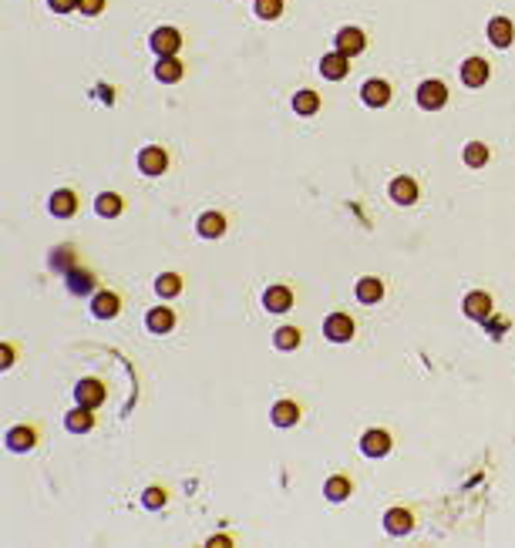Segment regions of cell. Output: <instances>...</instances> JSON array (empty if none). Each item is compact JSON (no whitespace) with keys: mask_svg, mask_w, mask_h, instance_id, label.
<instances>
[{"mask_svg":"<svg viewBox=\"0 0 515 548\" xmlns=\"http://www.w3.org/2000/svg\"><path fill=\"white\" fill-rule=\"evenodd\" d=\"M445 102H448V88H445L441 81H425V84L418 88V104L428 108V111H438Z\"/></svg>","mask_w":515,"mask_h":548,"instance_id":"3","label":"cell"},{"mask_svg":"<svg viewBox=\"0 0 515 548\" xmlns=\"http://www.w3.org/2000/svg\"><path fill=\"white\" fill-rule=\"evenodd\" d=\"M273 344L280 346V350H296V346H300V330H293V327H283V330H276Z\"/></svg>","mask_w":515,"mask_h":548,"instance_id":"29","label":"cell"},{"mask_svg":"<svg viewBox=\"0 0 515 548\" xmlns=\"http://www.w3.org/2000/svg\"><path fill=\"white\" fill-rule=\"evenodd\" d=\"M361 98H364V104H371V108H384V104L391 102V88H387V81L371 77V81H364Z\"/></svg>","mask_w":515,"mask_h":548,"instance_id":"8","label":"cell"},{"mask_svg":"<svg viewBox=\"0 0 515 548\" xmlns=\"http://www.w3.org/2000/svg\"><path fill=\"white\" fill-rule=\"evenodd\" d=\"M323 336L334 340V344H347L350 336H354V319L347 313H330L327 323H323Z\"/></svg>","mask_w":515,"mask_h":548,"instance_id":"2","label":"cell"},{"mask_svg":"<svg viewBox=\"0 0 515 548\" xmlns=\"http://www.w3.org/2000/svg\"><path fill=\"white\" fill-rule=\"evenodd\" d=\"M155 290H158L162 296H175L182 290V280L175 276V273H166V276H158V280H155Z\"/></svg>","mask_w":515,"mask_h":548,"instance_id":"30","label":"cell"},{"mask_svg":"<svg viewBox=\"0 0 515 548\" xmlns=\"http://www.w3.org/2000/svg\"><path fill=\"white\" fill-rule=\"evenodd\" d=\"M118 296L112 293V290H102V293L91 300V309H94V317L98 319H112V317H118Z\"/></svg>","mask_w":515,"mask_h":548,"instance_id":"15","label":"cell"},{"mask_svg":"<svg viewBox=\"0 0 515 548\" xmlns=\"http://www.w3.org/2000/svg\"><path fill=\"white\" fill-rule=\"evenodd\" d=\"M256 13L263 21H273L283 13V0H256Z\"/></svg>","mask_w":515,"mask_h":548,"instance_id":"31","label":"cell"},{"mask_svg":"<svg viewBox=\"0 0 515 548\" xmlns=\"http://www.w3.org/2000/svg\"><path fill=\"white\" fill-rule=\"evenodd\" d=\"M300 421V407H296L293 400H280L276 407H273V424L276 427H293Z\"/></svg>","mask_w":515,"mask_h":548,"instance_id":"20","label":"cell"},{"mask_svg":"<svg viewBox=\"0 0 515 548\" xmlns=\"http://www.w3.org/2000/svg\"><path fill=\"white\" fill-rule=\"evenodd\" d=\"M263 306H266L270 313H286V309L293 306V290H286V286H270V290L263 293Z\"/></svg>","mask_w":515,"mask_h":548,"instance_id":"10","label":"cell"},{"mask_svg":"<svg viewBox=\"0 0 515 548\" xmlns=\"http://www.w3.org/2000/svg\"><path fill=\"white\" fill-rule=\"evenodd\" d=\"M145 323H148V330L152 333H168L172 327H175V317H172V309H152Z\"/></svg>","mask_w":515,"mask_h":548,"instance_id":"25","label":"cell"},{"mask_svg":"<svg viewBox=\"0 0 515 548\" xmlns=\"http://www.w3.org/2000/svg\"><path fill=\"white\" fill-rule=\"evenodd\" d=\"M411 511H404V508H391L384 515V528H387V535H408L411 532Z\"/></svg>","mask_w":515,"mask_h":548,"instance_id":"14","label":"cell"},{"mask_svg":"<svg viewBox=\"0 0 515 548\" xmlns=\"http://www.w3.org/2000/svg\"><path fill=\"white\" fill-rule=\"evenodd\" d=\"M384 296V286H381V280H374V276H364L361 283H357V300L361 303H377Z\"/></svg>","mask_w":515,"mask_h":548,"instance_id":"22","label":"cell"},{"mask_svg":"<svg viewBox=\"0 0 515 548\" xmlns=\"http://www.w3.org/2000/svg\"><path fill=\"white\" fill-rule=\"evenodd\" d=\"M94 209H98V216H104V219H115L118 212H121V199H118L115 192H104L102 199L94 202Z\"/></svg>","mask_w":515,"mask_h":548,"instance_id":"28","label":"cell"},{"mask_svg":"<svg viewBox=\"0 0 515 548\" xmlns=\"http://www.w3.org/2000/svg\"><path fill=\"white\" fill-rule=\"evenodd\" d=\"M48 4H51L54 13H67V11H75L77 7V0H48Z\"/></svg>","mask_w":515,"mask_h":548,"instance_id":"34","label":"cell"},{"mask_svg":"<svg viewBox=\"0 0 515 548\" xmlns=\"http://www.w3.org/2000/svg\"><path fill=\"white\" fill-rule=\"evenodd\" d=\"M317 108H320V98H317L313 91H296L293 94V111L296 115H317Z\"/></svg>","mask_w":515,"mask_h":548,"instance_id":"24","label":"cell"},{"mask_svg":"<svg viewBox=\"0 0 515 548\" xmlns=\"http://www.w3.org/2000/svg\"><path fill=\"white\" fill-rule=\"evenodd\" d=\"M77 11L81 13H102L104 11V0H77Z\"/></svg>","mask_w":515,"mask_h":548,"instance_id":"33","label":"cell"},{"mask_svg":"<svg viewBox=\"0 0 515 548\" xmlns=\"http://www.w3.org/2000/svg\"><path fill=\"white\" fill-rule=\"evenodd\" d=\"M75 397H77V407H102L104 404V383L102 380H81L75 387Z\"/></svg>","mask_w":515,"mask_h":548,"instance_id":"4","label":"cell"},{"mask_svg":"<svg viewBox=\"0 0 515 548\" xmlns=\"http://www.w3.org/2000/svg\"><path fill=\"white\" fill-rule=\"evenodd\" d=\"M91 424H94V417H91V407H77V410H71L65 417V427L71 434H85V431H91Z\"/></svg>","mask_w":515,"mask_h":548,"instance_id":"21","label":"cell"},{"mask_svg":"<svg viewBox=\"0 0 515 548\" xmlns=\"http://www.w3.org/2000/svg\"><path fill=\"white\" fill-rule=\"evenodd\" d=\"M162 505H166V491H158V488H148V491H145V508H162Z\"/></svg>","mask_w":515,"mask_h":548,"instance_id":"32","label":"cell"},{"mask_svg":"<svg viewBox=\"0 0 515 548\" xmlns=\"http://www.w3.org/2000/svg\"><path fill=\"white\" fill-rule=\"evenodd\" d=\"M485 162H489V148H485L482 141H468V145H465V165L482 168Z\"/></svg>","mask_w":515,"mask_h":548,"instance_id":"27","label":"cell"},{"mask_svg":"<svg viewBox=\"0 0 515 548\" xmlns=\"http://www.w3.org/2000/svg\"><path fill=\"white\" fill-rule=\"evenodd\" d=\"M222 232H226V219H222L219 212L199 216V236H202V239H219Z\"/></svg>","mask_w":515,"mask_h":548,"instance_id":"17","label":"cell"},{"mask_svg":"<svg viewBox=\"0 0 515 548\" xmlns=\"http://www.w3.org/2000/svg\"><path fill=\"white\" fill-rule=\"evenodd\" d=\"M462 81L468 88H482L485 81H489V64L482 61V57H468L462 64Z\"/></svg>","mask_w":515,"mask_h":548,"instance_id":"9","label":"cell"},{"mask_svg":"<svg viewBox=\"0 0 515 548\" xmlns=\"http://www.w3.org/2000/svg\"><path fill=\"white\" fill-rule=\"evenodd\" d=\"M179 48H182V34L175 27H158L152 34V51L158 54V57H175Z\"/></svg>","mask_w":515,"mask_h":548,"instance_id":"1","label":"cell"},{"mask_svg":"<svg viewBox=\"0 0 515 548\" xmlns=\"http://www.w3.org/2000/svg\"><path fill=\"white\" fill-rule=\"evenodd\" d=\"M11 363H13V350L4 344V367H11Z\"/></svg>","mask_w":515,"mask_h":548,"instance_id":"35","label":"cell"},{"mask_svg":"<svg viewBox=\"0 0 515 548\" xmlns=\"http://www.w3.org/2000/svg\"><path fill=\"white\" fill-rule=\"evenodd\" d=\"M75 209H77V199H75V192H67V189H61V192H54L51 195V212L58 219H67V216H75Z\"/></svg>","mask_w":515,"mask_h":548,"instance_id":"18","label":"cell"},{"mask_svg":"<svg viewBox=\"0 0 515 548\" xmlns=\"http://www.w3.org/2000/svg\"><path fill=\"white\" fill-rule=\"evenodd\" d=\"M320 75L327 77V81H340V77H347L350 75V57L347 54H340V51L323 54L320 57Z\"/></svg>","mask_w":515,"mask_h":548,"instance_id":"6","label":"cell"},{"mask_svg":"<svg viewBox=\"0 0 515 548\" xmlns=\"http://www.w3.org/2000/svg\"><path fill=\"white\" fill-rule=\"evenodd\" d=\"M515 38V27L509 17H492L489 21V40L495 44V48H509Z\"/></svg>","mask_w":515,"mask_h":548,"instance_id":"11","label":"cell"},{"mask_svg":"<svg viewBox=\"0 0 515 548\" xmlns=\"http://www.w3.org/2000/svg\"><path fill=\"white\" fill-rule=\"evenodd\" d=\"M465 317H472V319H485L492 317V300H489V293H468L465 296Z\"/></svg>","mask_w":515,"mask_h":548,"instance_id":"13","label":"cell"},{"mask_svg":"<svg viewBox=\"0 0 515 548\" xmlns=\"http://www.w3.org/2000/svg\"><path fill=\"white\" fill-rule=\"evenodd\" d=\"M7 447H11V451H31V447H34V431H31V427H13V431L7 434Z\"/></svg>","mask_w":515,"mask_h":548,"instance_id":"26","label":"cell"},{"mask_svg":"<svg viewBox=\"0 0 515 548\" xmlns=\"http://www.w3.org/2000/svg\"><path fill=\"white\" fill-rule=\"evenodd\" d=\"M361 451L367 458H384L387 451H391V437L384 431H367L361 437Z\"/></svg>","mask_w":515,"mask_h":548,"instance_id":"12","label":"cell"},{"mask_svg":"<svg viewBox=\"0 0 515 548\" xmlns=\"http://www.w3.org/2000/svg\"><path fill=\"white\" fill-rule=\"evenodd\" d=\"M182 75H185V71H182L179 57H158V64H155V77L166 81V84H175Z\"/></svg>","mask_w":515,"mask_h":548,"instance_id":"19","label":"cell"},{"mask_svg":"<svg viewBox=\"0 0 515 548\" xmlns=\"http://www.w3.org/2000/svg\"><path fill=\"white\" fill-rule=\"evenodd\" d=\"M323 495L330 498V501H344L350 495V478L344 474H334V478H327V485H323Z\"/></svg>","mask_w":515,"mask_h":548,"instance_id":"23","label":"cell"},{"mask_svg":"<svg viewBox=\"0 0 515 548\" xmlns=\"http://www.w3.org/2000/svg\"><path fill=\"white\" fill-rule=\"evenodd\" d=\"M391 199L401 205H411L414 199H418V185H414V179H408V175H401V179L391 182Z\"/></svg>","mask_w":515,"mask_h":548,"instance_id":"16","label":"cell"},{"mask_svg":"<svg viewBox=\"0 0 515 548\" xmlns=\"http://www.w3.org/2000/svg\"><path fill=\"white\" fill-rule=\"evenodd\" d=\"M168 165V155L166 148H158V145H148V148H142L139 152V168H142L145 175H162Z\"/></svg>","mask_w":515,"mask_h":548,"instance_id":"5","label":"cell"},{"mask_svg":"<svg viewBox=\"0 0 515 548\" xmlns=\"http://www.w3.org/2000/svg\"><path fill=\"white\" fill-rule=\"evenodd\" d=\"M364 48H367V38H364V31H357V27H344V31L337 34V51L340 54L354 57V54H361Z\"/></svg>","mask_w":515,"mask_h":548,"instance_id":"7","label":"cell"}]
</instances>
